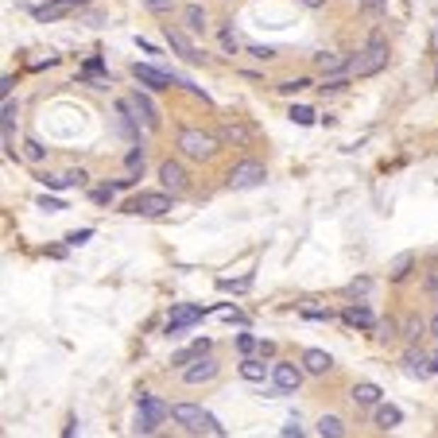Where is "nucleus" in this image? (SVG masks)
Instances as JSON below:
<instances>
[{
  "label": "nucleus",
  "instance_id": "22",
  "mask_svg": "<svg viewBox=\"0 0 438 438\" xmlns=\"http://www.w3.org/2000/svg\"><path fill=\"white\" fill-rule=\"evenodd\" d=\"M403 423V411L392 408V403H376V427L380 431H395Z\"/></svg>",
  "mask_w": 438,
  "mask_h": 438
},
{
  "label": "nucleus",
  "instance_id": "37",
  "mask_svg": "<svg viewBox=\"0 0 438 438\" xmlns=\"http://www.w3.org/2000/svg\"><path fill=\"white\" fill-rule=\"evenodd\" d=\"M89 198H94L97 206H105V202H109V198H113V186H97V190H94V194H89Z\"/></svg>",
  "mask_w": 438,
  "mask_h": 438
},
{
  "label": "nucleus",
  "instance_id": "3",
  "mask_svg": "<svg viewBox=\"0 0 438 438\" xmlns=\"http://www.w3.org/2000/svg\"><path fill=\"white\" fill-rule=\"evenodd\" d=\"M171 198L155 194V190H144V194H136V198L125 202V213H132V218H163V213H171Z\"/></svg>",
  "mask_w": 438,
  "mask_h": 438
},
{
  "label": "nucleus",
  "instance_id": "16",
  "mask_svg": "<svg viewBox=\"0 0 438 438\" xmlns=\"http://www.w3.org/2000/svg\"><path fill=\"white\" fill-rule=\"evenodd\" d=\"M314 66H318L322 74H345V70H349V59L337 55V51H318V55H314Z\"/></svg>",
  "mask_w": 438,
  "mask_h": 438
},
{
  "label": "nucleus",
  "instance_id": "46",
  "mask_svg": "<svg viewBox=\"0 0 438 438\" xmlns=\"http://www.w3.org/2000/svg\"><path fill=\"white\" fill-rule=\"evenodd\" d=\"M431 369H434V373H438V353H434V357H431Z\"/></svg>",
  "mask_w": 438,
  "mask_h": 438
},
{
  "label": "nucleus",
  "instance_id": "38",
  "mask_svg": "<svg viewBox=\"0 0 438 438\" xmlns=\"http://www.w3.org/2000/svg\"><path fill=\"white\" fill-rule=\"evenodd\" d=\"M66 186H82V183H86V171H66Z\"/></svg>",
  "mask_w": 438,
  "mask_h": 438
},
{
  "label": "nucleus",
  "instance_id": "36",
  "mask_svg": "<svg viewBox=\"0 0 438 438\" xmlns=\"http://www.w3.org/2000/svg\"><path fill=\"white\" fill-rule=\"evenodd\" d=\"M221 47H225L229 55L237 51V39H233V28H221Z\"/></svg>",
  "mask_w": 438,
  "mask_h": 438
},
{
  "label": "nucleus",
  "instance_id": "39",
  "mask_svg": "<svg viewBox=\"0 0 438 438\" xmlns=\"http://www.w3.org/2000/svg\"><path fill=\"white\" fill-rule=\"evenodd\" d=\"M23 147H28V159H35V163H39V159H43V155H47L43 147L35 144V140H28V144H23Z\"/></svg>",
  "mask_w": 438,
  "mask_h": 438
},
{
  "label": "nucleus",
  "instance_id": "26",
  "mask_svg": "<svg viewBox=\"0 0 438 438\" xmlns=\"http://www.w3.org/2000/svg\"><path fill=\"white\" fill-rule=\"evenodd\" d=\"M221 291H233V295H245L252 287V276H237V279H218Z\"/></svg>",
  "mask_w": 438,
  "mask_h": 438
},
{
  "label": "nucleus",
  "instance_id": "21",
  "mask_svg": "<svg viewBox=\"0 0 438 438\" xmlns=\"http://www.w3.org/2000/svg\"><path fill=\"white\" fill-rule=\"evenodd\" d=\"M183 28L194 31V35H202V31L210 28V23H206V8L202 4H186L183 8Z\"/></svg>",
  "mask_w": 438,
  "mask_h": 438
},
{
  "label": "nucleus",
  "instance_id": "32",
  "mask_svg": "<svg viewBox=\"0 0 438 438\" xmlns=\"http://www.w3.org/2000/svg\"><path fill=\"white\" fill-rule=\"evenodd\" d=\"M237 349H241V353H252V349H260V342H256L252 334H237Z\"/></svg>",
  "mask_w": 438,
  "mask_h": 438
},
{
  "label": "nucleus",
  "instance_id": "11",
  "mask_svg": "<svg viewBox=\"0 0 438 438\" xmlns=\"http://www.w3.org/2000/svg\"><path fill=\"white\" fill-rule=\"evenodd\" d=\"M159 183H163V190H171V194H183V190H186V171H183V163H175V159L159 163Z\"/></svg>",
  "mask_w": 438,
  "mask_h": 438
},
{
  "label": "nucleus",
  "instance_id": "31",
  "mask_svg": "<svg viewBox=\"0 0 438 438\" xmlns=\"http://www.w3.org/2000/svg\"><path fill=\"white\" fill-rule=\"evenodd\" d=\"M419 334H423V318H408V322H403V337H408V342H415Z\"/></svg>",
  "mask_w": 438,
  "mask_h": 438
},
{
  "label": "nucleus",
  "instance_id": "29",
  "mask_svg": "<svg viewBox=\"0 0 438 438\" xmlns=\"http://www.w3.org/2000/svg\"><path fill=\"white\" fill-rule=\"evenodd\" d=\"M291 120L307 128V125H314V109H307V105H295V109H291Z\"/></svg>",
  "mask_w": 438,
  "mask_h": 438
},
{
  "label": "nucleus",
  "instance_id": "27",
  "mask_svg": "<svg viewBox=\"0 0 438 438\" xmlns=\"http://www.w3.org/2000/svg\"><path fill=\"white\" fill-rule=\"evenodd\" d=\"M252 132L245 125H221V140H233V144H249Z\"/></svg>",
  "mask_w": 438,
  "mask_h": 438
},
{
  "label": "nucleus",
  "instance_id": "24",
  "mask_svg": "<svg viewBox=\"0 0 438 438\" xmlns=\"http://www.w3.org/2000/svg\"><path fill=\"white\" fill-rule=\"evenodd\" d=\"M318 434H322V438H342V434H345V423H342L337 415H322V419H318Z\"/></svg>",
  "mask_w": 438,
  "mask_h": 438
},
{
  "label": "nucleus",
  "instance_id": "10",
  "mask_svg": "<svg viewBox=\"0 0 438 438\" xmlns=\"http://www.w3.org/2000/svg\"><path fill=\"white\" fill-rule=\"evenodd\" d=\"M218 376V361L206 353V357H198V361H190V365L183 369V380L186 384H206V380H213Z\"/></svg>",
  "mask_w": 438,
  "mask_h": 438
},
{
  "label": "nucleus",
  "instance_id": "6",
  "mask_svg": "<svg viewBox=\"0 0 438 438\" xmlns=\"http://www.w3.org/2000/svg\"><path fill=\"white\" fill-rule=\"evenodd\" d=\"M264 179H268V171H264V163H256V159H245V163H237V167L225 175V183H229V190H252V186H260Z\"/></svg>",
  "mask_w": 438,
  "mask_h": 438
},
{
  "label": "nucleus",
  "instance_id": "14",
  "mask_svg": "<svg viewBox=\"0 0 438 438\" xmlns=\"http://www.w3.org/2000/svg\"><path fill=\"white\" fill-rule=\"evenodd\" d=\"M82 0H51V4L35 8V20L39 23H51V20H62V16H70V8H78Z\"/></svg>",
  "mask_w": 438,
  "mask_h": 438
},
{
  "label": "nucleus",
  "instance_id": "41",
  "mask_svg": "<svg viewBox=\"0 0 438 438\" xmlns=\"http://www.w3.org/2000/svg\"><path fill=\"white\" fill-rule=\"evenodd\" d=\"M279 434H287V438H291V434H295V438H299V434H303V427H299V419H291V423H287V427H279Z\"/></svg>",
  "mask_w": 438,
  "mask_h": 438
},
{
  "label": "nucleus",
  "instance_id": "25",
  "mask_svg": "<svg viewBox=\"0 0 438 438\" xmlns=\"http://www.w3.org/2000/svg\"><path fill=\"white\" fill-rule=\"evenodd\" d=\"M411 264H415V256H411V252H400V256L392 260V268H388V279H395V283H400V279L411 271Z\"/></svg>",
  "mask_w": 438,
  "mask_h": 438
},
{
  "label": "nucleus",
  "instance_id": "15",
  "mask_svg": "<svg viewBox=\"0 0 438 438\" xmlns=\"http://www.w3.org/2000/svg\"><path fill=\"white\" fill-rule=\"evenodd\" d=\"M213 349V342H210V337H198V342L194 345H186V349L183 353H175V357H171V365H175V369H186L190 365V361H198V357H206V353H210Z\"/></svg>",
  "mask_w": 438,
  "mask_h": 438
},
{
  "label": "nucleus",
  "instance_id": "47",
  "mask_svg": "<svg viewBox=\"0 0 438 438\" xmlns=\"http://www.w3.org/2000/svg\"><path fill=\"white\" fill-rule=\"evenodd\" d=\"M431 334H434V337H438V318H434V322H431Z\"/></svg>",
  "mask_w": 438,
  "mask_h": 438
},
{
  "label": "nucleus",
  "instance_id": "9",
  "mask_svg": "<svg viewBox=\"0 0 438 438\" xmlns=\"http://www.w3.org/2000/svg\"><path fill=\"white\" fill-rule=\"evenodd\" d=\"M271 380H276V392H295V388L303 384V369L299 365H287V361H279V365H271Z\"/></svg>",
  "mask_w": 438,
  "mask_h": 438
},
{
  "label": "nucleus",
  "instance_id": "34",
  "mask_svg": "<svg viewBox=\"0 0 438 438\" xmlns=\"http://www.w3.org/2000/svg\"><path fill=\"white\" fill-rule=\"evenodd\" d=\"M307 86H310L307 78H291V82H283L279 89H283V94H299V89H307Z\"/></svg>",
  "mask_w": 438,
  "mask_h": 438
},
{
  "label": "nucleus",
  "instance_id": "23",
  "mask_svg": "<svg viewBox=\"0 0 438 438\" xmlns=\"http://www.w3.org/2000/svg\"><path fill=\"white\" fill-rule=\"evenodd\" d=\"M241 376L249 380V384H264V376H268V369H264L260 361L245 357V361H241Z\"/></svg>",
  "mask_w": 438,
  "mask_h": 438
},
{
  "label": "nucleus",
  "instance_id": "30",
  "mask_svg": "<svg viewBox=\"0 0 438 438\" xmlns=\"http://www.w3.org/2000/svg\"><path fill=\"white\" fill-rule=\"evenodd\" d=\"M345 291H349L353 299H357V295H369V291H373V279H369V276H361V279H353V283L345 287Z\"/></svg>",
  "mask_w": 438,
  "mask_h": 438
},
{
  "label": "nucleus",
  "instance_id": "18",
  "mask_svg": "<svg viewBox=\"0 0 438 438\" xmlns=\"http://www.w3.org/2000/svg\"><path fill=\"white\" fill-rule=\"evenodd\" d=\"M345 322H349V326H361V330H373L376 326V314L365 307V303H349V307H345V314H342Z\"/></svg>",
  "mask_w": 438,
  "mask_h": 438
},
{
  "label": "nucleus",
  "instance_id": "7",
  "mask_svg": "<svg viewBox=\"0 0 438 438\" xmlns=\"http://www.w3.org/2000/svg\"><path fill=\"white\" fill-rule=\"evenodd\" d=\"M206 307H190V303H183V307H175L171 310V318H167V337H179L183 330H190V326H198V322L206 318Z\"/></svg>",
  "mask_w": 438,
  "mask_h": 438
},
{
  "label": "nucleus",
  "instance_id": "20",
  "mask_svg": "<svg viewBox=\"0 0 438 438\" xmlns=\"http://www.w3.org/2000/svg\"><path fill=\"white\" fill-rule=\"evenodd\" d=\"M349 400L357 403V408H376V403H380V388L369 384V380H361V384H353Z\"/></svg>",
  "mask_w": 438,
  "mask_h": 438
},
{
  "label": "nucleus",
  "instance_id": "19",
  "mask_svg": "<svg viewBox=\"0 0 438 438\" xmlns=\"http://www.w3.org/2000/svg\"><path fill=\"white\" fill-rule=\"evenodd\" d=\"M303 369H307L310 376H326L330 369H334V361H330V353H322V349H307L303 353Z\"/></svg>",
  "mask_w": 438,
  "mask_h": 438
},
{
  "label": "nucleus",
  "instance_id": "43",
  "mask_svg": "<svg viewBox=\"0 0 438 438\" xmlns=\"http://www.w3.org/2000/svg\"><path fill=\"white\" fill-rule=\"evenodd\" d=\"M167 4H171V0H147V8H152V12H163Z\"/></svg>",
  "mask_w": 438,
  "mask_h": 438
},
{
  "label": "nucleus",
  "instance_id": "40",
  "mask_svg": "<svg viewBox=\"0 0 438 438\" xmlns=\"http://www.w3.org/2000/svg\"><path fill=\"white\" fill-rule=\"evenodd\" d=\"M303 318H318V322L326 318V322H330L334 314H330V310H314V307H303Z\"/></svg>",
  "mask_w": 438,
  "mask_h": 438
},
{
  "label": "nucleus",
  "instance_id": "13",
  "mask_svg": "<svg viewBox=\"0 0 438 438\" xmlns=\"http://www.w3.org/2000/svg\"><path fill=\"white\" fill-rule=\"evenodd\" d=\"M403 373H408V376H419V380H427V376L434 373V369H431V357H423L419 349H408V353H403Z\"/></svg>",
  "mask_w": 438,
  "mask_h": 438
},
{
  "label": "nucleus",
  "instance_id": "4",
  "mask_svg": "<svg viewBox=\"0 0 438 438\" xmlns=\"http://www.w3.org/2000/svg\"><path fill=\"white\" fill-rule=\"evenodd\" d=\"M179 147H183L190 159H210V155L218 152V136H210V132H202V128H183L179 132Z\"/></svg>",
  "mask_w": 438,
  "mask_h": 438
},
{
  "label": "nucleus",
  "instance_id": "8",
  "mask_svg": "<svg viewBox=\"0 0 438 438\" xmlns=\"http://www.w3.org/2000/svg\"><path fill=\"white\" fill-rule=\"evenodd\" d=\"M163 35H167L171 51H175L183 62H194V66H198V62H206V55H202V51H198V47L186 39V31H179V28H171V23H167V28H163Z\"/></svg>",
  "mask_w": 438,
  "mask_h": 438
},
{
  "label": "nucleus",
  "instance_id": "17",
  "mask_svg": "<svg viewBox=\"0 0 438 438\" xmlns=\"http://www.w3.org/2000/svg\"><path fill=\"white\" fill-rule=\"evenodd\" d=\"M202 415H206V411H202V408H194V403H175V408H171V419H175V423H183L186 431H198Z\"/></svg>",
  "mask_w": 438,
  "mask_h": 438
},
{
  "label": "nucleus",
  "instance_id": "35",
  "mask_svg": "<svg viewBox=\"0 0 438 438\" xmlns=\"http://www.w3.org/2000/svg\"><path fill=\"white\" fill-rule=\"evenodd\" d=\"M39 210H47V213H59V210H66V206L59 202V198H39Z\"/></svg>",
  "mask_w": 438,
  "mask_h": 438
},
{
  "label": "nucleus",
  "instance_id": "44",
  "mask_svg": "<svg viewBox=\"0 0 438 438\" xmlns=\"http://www.w3.org/2000/svg\"><path fill=\"white\" fill-rule=\"evenodd\" d=\"M303 4H307V8H322L326 0H303Z\"/></svg>",
  "mask_w": 438,
  "mask_h": 438
},
{
  "label": "nucleus",
  "instance_id": "5",
  "mask_svg": "<svg viewBox=\"0 0 438 438\" xmlns=\"http://www.w3.org/2000/svg\"><path fill=\"white\" fill-rule=\"evenodd\" d=\"M132 78H136L140 86H147V89L183 86V78H179V74H167V70H159V66H152V62H132Z\"/></svg>",
  "mask_w": 438,
  "mask_h": 438
},
{
  "label": "nucleus",
  "instance_id": "2",
  "mask_svg": "<svg viewBox=\"0 0 438 438\" xmlns=\"http://www.w3.org/2000/svg\"><path fill=\"white\" fill-rule=\"evenodd\" d=\"M388 66V43L384 39H373V43L365 47V51H357V59L349 62V70L357 74V78H373Z\"/></svg>",
  "mask_w": 438,
  "mask_h": 438
},
{
  "label": "nucleus",
  "instance_id": "45",
  "mask_svg": "<svg viewBox=\"0 0 438 438\" xmlns=\"http://www.w3.org/2000/svg\"><path fill=\"white\" fill-rule=\"evenodd\" d=\"M365 4H369V8H384V0H365Z\"/></svg>",
  "mask_w": 438,
  "mask_h": 438
},
{
  "label": "nucleus",
  "instance_id": "42",
  "mask_svg": "<svg viewBox=\"0 0 438 438\" xmlns=\"http://www.w3.org/2000/svg\"><path fill=\"white\" fill-rule=\"evenodd\" d=\"M252 55H256V59H271L276 51H271V47H252Z\"/></svg>",
  "mask_w": 438,
  "mask_h": 438
},
{
  "label": "nucleus",
  "instance_id": "28",
  "mask_svg": "<svg viewBox=\"0 0 438 438\" xmlns=\"http://www.w3.org/2000/svg\"><path fill=\"white\" fill-rule=\"evenodd\" d=\"M125 167H128V175H132V179H136L140 171H144V147H132L128 159H125Z\"/></svg>",
  "mask_w": 438,
  "mask_h": 438
},
{
  "label": "nucleus",
  "instance_id": "12",
  "mask_svg": "<svg viewBox=\"0 0 438 438\" xmlns=\"http://www.w3.org/2000/svg\"><path fill=\"white\" fill-rule=\"evenodd\" d=\"M128 101H132V109H136V117L144 120L147 128H159V109H155V101L144 94V89H136V94H132Z\"/></svg>",
  "mask_w": 438,
  "mask_h": 438
},
{
  "label": "nucleus",
  "instance_id": "1",
  "mask_svg": "<svg viewBox=\"0 0 438 438\" xmlns=\"http://www.w3.org/2000/svg\"><path fill=\"white\" fill-rule=\"evenodd\" d=\"M171 415V408L159 400V395H136V423L132 431L136 434H155V427Z\"/></svg>",
  "mask_w": 438,
  "mask_h": 438
},
{
  "label": "nucleus",
  "instance_id": "33",
  "mask_svg": "<svg viewBox=\"0 0 438 438\" xmlns=\"http://www.w3.org/2000/svg\"><path fill=\"white\" fill-rule=\"evenodd\" d=\"M89 237H94V229H78V233H70L66 237V245H70V249H78V245H86Z\"/></svg>",
  "mask_w": 438,
  "mask_h": 438
}]
</instances>
